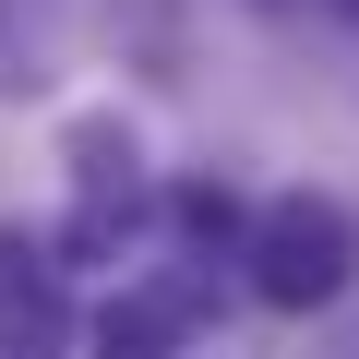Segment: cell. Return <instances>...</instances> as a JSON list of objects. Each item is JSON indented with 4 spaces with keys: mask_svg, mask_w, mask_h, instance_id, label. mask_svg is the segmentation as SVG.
I'll return each instance as SVG.
<instances>
[{
    "mask_svg": "<svg viewBox=\"0 0 359 359\" xmlns=\"http://www.w3.org/2000/svg\"><path fill=\"white\" fill-rule=\"evenodd\" d=\"M347 276H359V228H347V204L287 192V204H264V216H252V299L311 311V299H335Z\"/></svg>",
    "mask_w": 359,
    "mask_h": 359,
    "instance_id": "6da1fadb",
    "label": "cell"
},
{
    "mask_svg": "<svg viewBox=\"0 0 359 359\" xmlns=\"http://www.w3.org/2000/svg\"><path fill=\"white\" fill-rule=\"evenodd\" d=\"M204 299H216L204 276H156V287H132V299L96 311V347H108V359H168L180 335L204 323Z\"/></svg>",
    "mask_w": 359,
    "mask_h": 359,
    "instance_id": "7a4b0ae2",
    "label": "cell"
},
{
    "mask_svg": "<svg viewBox=\"0 0 359 359\" xmlns=\"http://www.w3.org/2000/svg\"><path fill=\"white\" fill-rule=\"evenodd\" d=\"M180 228H192V240H228L240 204H228V192H180Z\"/></svg>",
    "mask_w": 359,
    "mask_h": 359,
    "instance_id": "3957f363",
    "label": "cell"
},
{
    "mask_svg": "<svg viewBox=\"0 0 359 359\" xmlns=\"http://www.w3.org/2000/svg\"><path fill=\"white\" fill-rule=\"evenodd\" d=\"M335 13H359V0H335Z\"/></svg>",
    "mask_w": 359,
    "mask_h": 359,
    "instance_id": "277c9868",
    "label": "cell"
}]
</instances>
